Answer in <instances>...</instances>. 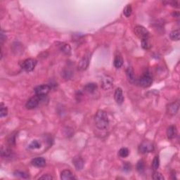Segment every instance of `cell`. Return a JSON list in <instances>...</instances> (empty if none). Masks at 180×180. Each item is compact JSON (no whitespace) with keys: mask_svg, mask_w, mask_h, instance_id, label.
<instances>
[{"mask_svg":"<svg viewBox=\"0 0 180 180\" xmlns=\"http://www.w3.org/2000/svg\"><path fill=\"white\" fill-rule=\"evenodd\" d=\"M138 149H139V153H141V154H148V153H151L154 151V145L153 143L149 142V141H144L139 145Z\"/></svg>","mask_w":180,"mask_h":180,"instance_id":"obj_5","label":"cell"},{"mask_svg":"<svg viewBox=\"0 0 180 180\" xmlns=\"http://www.w3.org/2000/svg\"><path fill=\"white\" fill-rule=\"evenodd\" d=\"M73 164L74 165L77 170H81L84 167V160L80 156H75L73 159Z\"/></svg>","mask_w":180,"mask_h":180,"instance_id":"obj_10","label":"cell"},{"mask_svg":"<svg viewBox=\"0 0 180 180\" xmlns=\"http://www.w3.org/2000/svg\"><path fill=\"white\" fill-rule=\"evenodd\" d=\"M96 127L99 129H106L109 126V119L107 113L103 110H99L94 116Z\"/></svg>","mask_w":180,"mask_h":180,"instance_id":"obj_1","label":"cell"},{"mask_svg":"<svg viewBox=\"0 0 180 180\" xmlns=\"http://www.w3.org/2000/svg\"><path fill=\"white\" fill-rule=\"evenodd\" d=\"M1 44H3V42H4V41L6 40V39H7V36H6V35H4V32H3V30L1 31Z\"/></svg>","mask_w":180,"mask_h":180,"instance_id":"obj_35","label":"cell"},{"mask_svg":"<svg viewBox=\"0 0 180 180\" xmlns=\"http://www.w3.org/2000/svg\"><path fill=\"white\" fill-rule=\"evenodd\" d=\"M12 151L11 150L9 149V148H4L2 147L1 148V157L2 158H11L12 157Z\"/></svg>","mask_w":180,"mask_h":180,"instance_id":"obj_20","label":"cell"},{"mask_svg":"<svg viewBox=\"0 0 180 180\" xmlns=\"http://www.w3.org/2000/svg\"><path fill=\"white\" fill-rule=\"evenodd\" d=\"M40 147H41V143L38 142V140L32 141L28 146V148L30 149H38Z\"/></svg>","mask_w":180,"mask_h":180,"instance_id":"obj_24","label":"cell"},{"mask_svg":"<svg viewBox=\"0 0 180 180\" xmlns=\"http://www.w3.org/2000/svg\"><path fill=\"white\" fill-rule=\"evenodd\" d=\"M97 84L95 83H88L84 87V90L88 93L93 94L97 90Z\"/></svg>","mask_w":180,"mask_h":180,"instance_id":"obj_16","label":"cell"},{"mask_svg":"<svg viewBox=\"0 0 180 180\" xmlns=\"http://www.w3.org/2000/svg\"><path fill=\"white\" fill-rule=\"evenodd\" d=\"M13 175L16 177H20V178H23V179H27V178L29 177V175L28 174L26 173L25 172H22V171H15L13 172Z\"/></svg>","mask_w":180,"mask_h":180,"instance_id":"obj_27","label":"cell"},{"mask_svg":"<svg viewBox=\"0 0 180 180\" xmlns=\"http://www.w3.org/2000/svg\"><path fill=\"white\" fill-rule=\"evenodd\" d=\"M85 63H87V65H88V63H89V59H87V58H84L83 60L81 61V63H80L81 67L83 68V69H85V68L87 67V65H85Z\"/></svg>","mask_w":180,"mask_h":180,"instance_id":"obj_32","label":"cell"},{"mask_svg":"<svg viewBox=\"0 0 180 180\" xmlns=\"http://www.w3.org/2000/svg\"><path fill=\"white\" fill-rule=\"evenodd\" d=\"M113 65L116 68H121L122 65H123V57H122L120 53H117V54H116L115 56L113 61Z\"/></svg>","mask_w":180,"mask_h":180,"instance_id":"obj_17","label":"cell"},{"mask_svg":"<svg viewBox=\"0 0 180 180\" xmlns=\"http://www.w3.org/2000/svg\"><path fill=\"white\" fill-rule=\"evenodd\" d=\"M37 63H38V61L35 59H28L23 61L21 64V68L26 72H31L35 69Z\"/></svg>","mask_w":180,"mask_h":180,"instance_id":"obj_3","label":"cell"},{"mask_svg":"<svg viewBox=\"0 0 180 180\" xmlns=\"http://www.w3.org/2000/svg\"><path fill=\"white\" fill-rule=\"evenodd\" d=\"M168 4H171L172 5V7H177V8H178L179 7V1H168Z\"/></svg>","mask_w":180,"mask_h":180,"instance_id":"obj_34","label":"cell"},{"mask_svg":"<svg viewBox=\"0 0 180 180\" xmlns=\"http://www.w3.org/2000/svg\"><path fill=\"white\" fill-rule=\"evenodd\" d=\"M172 16L174 17H176V18H179V13L178 11H174L173 13H172Z\"/></svg>","mask_w":180,"mask_h":180,"instance_id":"obj_36","label":"cell"},{"mask_svg":"<svg viewBox=\"0 0 180 180\" xmlns=\"http://www.w3.org/2000/svg\"><path fill=\"white\" fill-rule=\"evenodd\" d=\"M61 179L63 180H70V179H75L76 177L69 169H64L61 173Z\"/></svg>","mask_w":180,"mask_h":180,"instance_id":"obj_14","label":"cell"},{"mask_svg":"<svg viewBox=\"0 0 180 180\" xmlns=\"http://www.w3.org/2000/svg\"><path fill=\"white\" fill-rule=\"evenodd\" d=\"M153 83V77L152 75H151L148 71L144 73V74L140 77V78L138 80V84L141 86V87H144V88H147L149 87Z\"/></svg>","mask_w":180,"mask_h":180,"instance_id":"obj_2","label":"cell"},{"mask_svg":"<svg viewBox=\"0 0 180 180\" xmlns=\"http://www.w3.org/2000/svg\"><path fill=\"white\" fill-rule=\"evenodd\" d=\"M152 178L154 179H159V180H164L165 177H163V175H162L160 172H157V171H155L154 173L153 174Z\"/></svg>","mask_w":180,"mask_h":180,"instance_id":"obj_29","label":"cell"},{"mask_svg":"<svg viewBox=\"0 0 180 180\" xmlns=\"http://www.w3.org/2000/svg\"><path fill=\"white\" fill-rule=\"evenodd\" d=\"M51 90V87L49 84H42L34 89L35 95L39 96H45Z\"/></svg>","mask_w":180,"mask_h":180,"instance_id":"obj_7","label":"cell"},{"mask_svg":"<svg viewBox=\"0 0 180 180\" xmlns=\"http://www.w3.org/2000/svg\"><path fill=\"white\" fill-rule=\"evenodd\" d=\"M136 169H137L138 172L139 173H142L144 172V169H145V164H144V160H141L139 161H138L137 164H136Z\"/></svg>","mask_w":180,"mask_h":180,"instance_id":"obj_26","label":"cell"},{"mask_svg":"<svg viewBox=\"0 0 180 180\" xmlns=\"http://www.w3.org/2000/svg\"><path fill=\"white\" fill-rule=\"evenodd\" d=\"M142 47L145 50H148L151 48V44L149 41V38L142 39Z\"/></svg>","mask_w":180,"mask_h":180,"instance_id":"obj_21","label":"cell"},{"mask_svg":"<svg viewBox=\"0 0 180 180\" xmlns=\"http://www.w3.org/2000/svg\"><path fill=\"white\" fill-rule=\"evenodd\" d=\"M123 168L125 172H129L132 169V165H131L130 163H125L123 164Z\"/></svg>","mask_w":180,"mask_h":180,"instance_id":"obj_30","label":"cell"},{"mask_svg":"<svg viewBox=\"0 0 180 180\" xmlns=\"http://www.w3.org/2000/svg\"><path fill=\"white\" fill-rule=\"evenodd\" d=\"M31 163L33 166L37 167H44L46 165V160L42 157H37L33 158L31 161Z\"/></svg>","mask_w":180,"mask_h":180,"instance_id":"obj_12","label":"cell"},{"mask_svg":"<svg viewBox=\"0 0 180 180\" xmlns=\"http://www.w3.org/2000/svg\"><path fill=\"white\" fill-rule=\"evenodd\" d=\"M169 38L173 41H179L180 38V32L179 29L172 30L169 34Z\"/></svg>","mask_w":180,"mask_h":180,"instance_id":"obj_19","label":"cell"},{"mask_svg":"<svg viewBox=\"0 0 180 180\" xmlns=\"http://www.w3.org/2000/svg\"><path fill=\"white\" fill-rule=\"evenodd\" d=\"M102 87L104 90H108L113 87V80L111 77L108 76V75H105L103 78L102 79Z\"/></svg>","mask_w":180,"mask_h":180,"instance_id":"obj_8","label":"cell"},{"mask_svg":"<svg viewBox=\"0 0 180 180\" xmlns=\"http://www.w3.org/2000/svg\"><path fill=\"white\" fill-rule=\"evenodd\" d=\"M8 114V108L4 106V104L1 103V109H0V117H5Z\"/></svg>","mask_w":180,"mask_h":180,"instance_id":"obj_28","label":"cell"},{"mask_svg":"<svg viewBox=\"0 0 180 180\" xmlns=\"http://www.w3.org/2000/svg\"><path fill=\"white\" fill-rule=\"evenodd\" d=\"M159 166H160V159H159L158 156H155V158L152 161V165H151L153 170H157L158 169Z\"/></svg>","mask_w":180,"mask_h":180,"instance_id":"obj_22","label":"cell"},{"mask_svg":"<svg viewBox=\"0 0 180 180\" xmlns=\"http://www.w3.org/2000/svg\"><path fill=\"white\" fill-rule=\"evenodd\" d=\"M114 99L116 103L117 104H122L124 102V96H123V90L120 87L117 88L115 91V93H114Z\"/></svg>","mask_w":180,"mask_h":180,"instance_id":"obj_9","label":"cell"},{"mask_svg":"<svg viewBox=\"0 0 180 180\" xmlns=\"http://www.w3.org/2000/svg\"><path fill=\"white\" fill-rule=\"evenodd\" d=\"M135 32L136 36L141 40L145 38H149L150 32L145 27L142 26H136L135 27Z\"/></svg>","mask_w":180,"mask_h":180,"instance_id":"obj_6","label":"cell"},{"mask_svg":"<svg viewBox=\"0 0 180 180\" xmlns=\"http://www.w3.org/2000/svg\"><path fill=\"white\" fill-rule=\"evenodd\" d=\"M166 135L169 139H173L177 135V129L175 125H170L167 127Z\"/></svg>","mask_w":180,"mask_h":180,"instance_id":"obj_11","label":"cell"},{"mask_svg":"<svg viewBox=\"0 0 180 180\" xmlns=\"http://www.w3.org/2000/svg\"><path fill=\"white\" fill-rule=\"evenodd\" d=\"M60 49L61 51H63L65 54H71V47L68 44H65V43H61L60 45Z\"/></svg>","mask_w":180,"mask_h":180,"instance_id":"obj_18","label":"cell"},{"mask_svg":"<svg viewBox=\"0 0 180 180\" xmlns=\"http://www.w3.org/2000/svg\"><path fill=\"white\" fill-rule=\"evenodd\" d=\"M179 108V102H175L174 103H172L169 104L167 106V112L168 113L170 114V115H175V114L177 113L178 110Z\"/></svg>","mask_w":180,"mask_h":180,"instance_id":"obj_13","label":"cell"},{"mask_svg":"<svg viewBox=\"0 0 180 180\" xmlns=\"http://www.w3.org/2000/svg\"><path fill=\"white\" fill-rule=\"evenodd\" d=\"M118 154H119V156H120V157L126 158L129 156V151L127 148L123 147V148H121L120 150H119Z\"/></svg>","mask_w":180,"mask_h":180,"instance_id":"obj_23","label":"cell"},{"mask_svg":"<svg viewBox=\"0 0 180 180\" xmlns=\"http://www.w3.org/2000/svg\"><path fill=\"white\" fill-rule=\"evenodd\" d=\"M15 141H16V135H10L8 139V143L10 145H13V144H15Z\"/></svg>","mask_w":180,"mask_h":180,"instance_id":"obj_31","label":"cell"},{"mask_svg":"<svg viewBox=\"0 0 180 180\" xmlns=\"http://www.w3.org/2000/svg\"><path fill=\"white\" fill-rule=\"evenodd\" d=\"M132 6H131L130 4H127V5L125 7L124 9H123V13H124V15L126 16V17L128 18L131 16V15H132Z\"/></svg>","mask_w":180,"mask_h":180,"instance_id":"obj_25","label":"cell"},{"mask_svg":"<svg viewBox=\"0 0 180 180\" xmlns=\"http://www.w3.org/2000/svg\"><path fill=\"white\" fill-rule=\"evenodd\" d=\"M43 97H44V96H39L35 95V96L30 98L26 104V107L27 109L32 110L37 108L39 105V104H40V101L42 99Z\"/></svg>","mask_w":180,"mask_h":180,"instance_id":"obj_4","label":"cell"},{"mask_svg":"<svg viewBox=\"0 0 180 180\" xmlns=\"http://www.w3.org/2000/svg\"><path fill=\"white\" fill-rule=\"evenodd\" d=\"M40 179H53V177L50 175H44L40 177Z\"/></svg>","mask_w":180,"mask_h":180,"instance_id":"obj_33","label":"cell"},{"mask_svg":"<svg viewBox=\"0 0 180 180\" xmlns=\"http://www.w3.org/2000/svg\"><path fill=\"white\" fill-rule=\"evenodd\" d=\"M126 75H127V80H129V82L135 83L136 81V77H135V72L132 69V67H128L126 70Z\"/></svg>","mask_w":180,"mask_h":180,"instance_id":"obj_15","label":"cell"}]
</instances>
